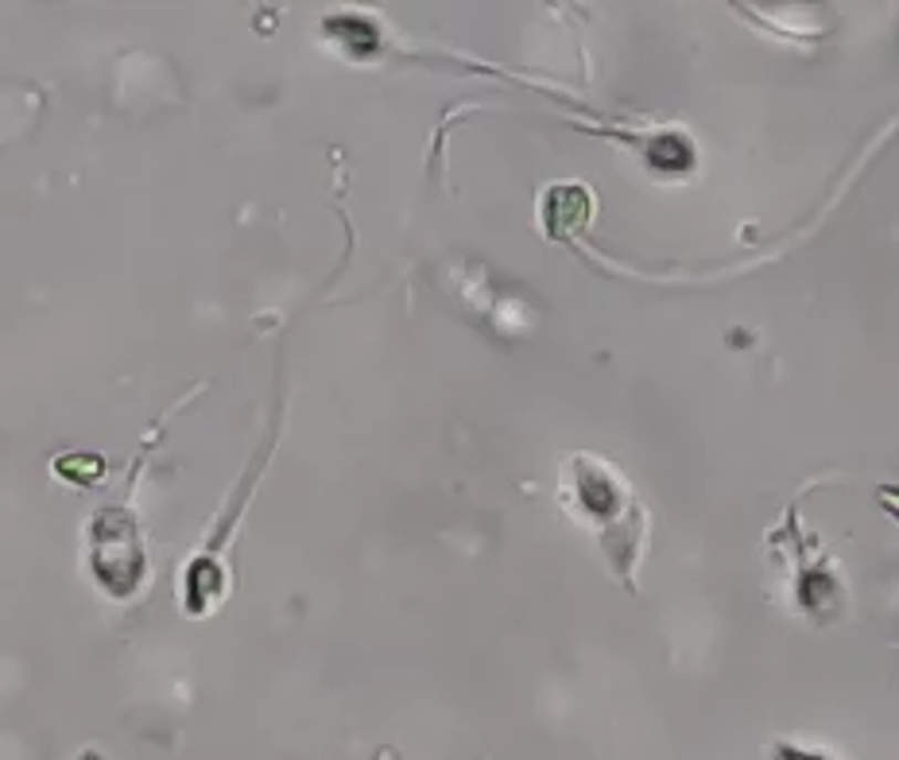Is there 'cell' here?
<instances>
[{
  "label": "cell",
  "mask_w": 899,
  "mask_h": 760,
  "mask_svg": "<svg viewBox=\"0 0 899 760\" xmlns=\"http://www.w3.org/2000/svg\"><path fill=\"white\" fill-rule=\"evenodd\" d=\"M566 470H574V478L563 481L571 509H578V517L586 524H594V532L602 535V548L609 551L617 571L628 574L644 540V512L636 493L625 486V478L613 473V466L597 462V458L582 455Z\"/></svg>",
  "instance_id": "1"
},
{
  "label": "cell",
  "mask_w": 899,
  "mask_h": 760,
  "mask_svg": "<svg viewBox=\"0 0 899 760\" xmlns=\"http://www.w3.org/2000/svg\"><path fill=\"white\" fill-rule=\"evenodd\" d=\"M376 760H399V757L391 749H380V757H376Z\"/></svg>",
  "instance_id": "2"
}]
</instances>
